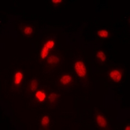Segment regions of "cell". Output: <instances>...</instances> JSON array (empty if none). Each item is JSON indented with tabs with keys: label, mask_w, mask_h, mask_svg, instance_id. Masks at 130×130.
Wrapping results in <instances>:
<instances>
[{
	"label": "cell",
	"mask_w": 130,
	"mask_h": 130,
	"mask_svg": "<svg viewBox=\"0 0 130 130\" xmlns=\"http://www.w3.org/2000/svg\"><path fill=\"white\" fill-rule=\"evenodd\" d=\"M73 70L76 77L84 87L89 85V71L87 64L81 57H77L73 62Z\"/></svg>",
	"instance_id": "obj_1"
},
{
	"label": "cell",
	"mask_w": 130,
	"mask_h": 130,
	"mask_svg": "<svg viewBox=\"0 0 130 130\" xmlns=\"http://www.w3.org/2000/svg\"><path fill=\"white\" fill-rule=\"evenodd\" d=\"M55 44H56L55 40L52 37H50L44 40L40 47V52H39V61L40 63H44L46 58L52 52H53Z\"/></svg>",
	"instance_id": "obj_4"
},
{
	"label": "cell",
	"mask_w": 130,
	"mask_h": 130,
	"mask_svg": "<svg viewBox=\"0 0 130 130\" xmlns=\"http://www.w3.org/2000/svg\"><path fill=\"white\" fill-rule=\"evenodd\" d=\"M52 124L51 117L48 114H44L39 120V129L41 130H47L50 128Z\"/></svg>",
	"instance_id": "obj_11"
},
{
	"label": "cell",
	"mask_w": 130,
	"mask_h": 130,
	"mask_svg": "<svg viewBox=\"0 0 130 130\" xmlns=\"http://www.w3.org/2000/svg\"><path fill=\"white\" fill-rule=\"evenodd\" d=\"M39 80L37 78H32L28 82H27L24 87L25 96L31 98L39 89Z\"/></svg>",
	"instance_id": "obj_8"
},
{
	"label": "cell",
	"mask_w": 130,
	"mask_h": 130,
	"mask_svg": "<svg viewBox=\"0 0 130 130\" xmlns=\"http://www.w3.org/2000/svg\"><path fill=\"white\" fill-rule=\"evenodd\" d=\"M20 31L23 36L25 37H31L35 35V29L32 25L29 24H22L19 26Z\"/></svg>",
	"instance_id": "obj_12"
},
{
	"label": "cell",
	"mask_w": 130,
	"mask_h": 130,
	"mask_svg": "<svg viewBox=\"0 0 130 130\" xmlns=\"http://www.w3.org/2000/svg\"><path fill=\"white\" fill-rule=\"evenodd\" d=\"M124 129L125 130H129L130 129V126L129 124H128L127 126H126V127L124 128Z\"/></svg>",
	"instance_id": "obj_16"
},
{
	"label": "cell",
	"mask_w": 130,
	"mask_h": 130,
	"mask_svg": "<svg viewBox=\"0 0 130 130\" xmlns=\"http://www.w3.org/2000/svg\"><path fill=\"white\" fill-rule=\"evenodd\" d=\"M47 91L44 89H39L36 91L34 95L31 98L29 102V105L32 107H36L41 104L46 102L47 100Z\"/></svg>",
	"instance_id": "obj_5"
},
{
	"label": "cell",
	"mask_w": 130,
	"mask_h": 130,
	"mask_svg": "<svg viewBox=\"0 0 130 130\" xmlns=\"http://www.w3.org/2000/svg\"><path fill=\"white\" fill-rule=\"evenodd\" d=\"M124 70L121 68H111L107 72L108 79L115 83H119L124 78Z\"/></svg>",
	"instance_id": "obj_7"
},
{
	"label": "cell",
	"mask_w": 130,
	"mask_h": 130,
	"mask_svg": "<svg viewBox=\"0 0 130 130\" xmlns=\"http://www.w3.org/2000/svg\"><path fill=\"white\" fill-rule=\"evenodd\" d=\"M76 85L75 76L71 73H62L59 76L55 82V85L59 90H68Z\"/></svg>",
	"instance_id": "obj_3"
},
{
	"label": "cell",
	"mask_w": 130,
	"mask_h": 130,
	"mask_svg": "<svg viewBox=\"0 0 130 130\" xmlns=\"http://www.w3.org/2000/svg\"><path fill=\"white\" fill-rule=\"evenodd\" d=\"M97 35L100 39H107L110 37L111 34H110V32L107 29H99L97 31Z\"/></svg>",
	"instance_id": "obj_14"
},
{
	"label": "cell",
	"mask_w": 130,
	"mask_h": 130,
	"mask_svg": "<svg viewBox=\"0 0 130 130\" xmlns=\"http://www.w3.org/2000/svg\"><path fill=\"white\" fill-rule=\"evenodd\" d=\"M24 73L22 70H17L14 74L11 83V90L15 92L20 91L23 87L24 81Z\"/></svg>",
	"instance_id": "obj_6"
},
{
	"label": "cell",
	"mask_w": 130,
	"mask_h": 130,
	"mask_svg": "<svg viewBox=\"0 0 130 130\" xmlns=\"http://www.w3.org/2000/svg\"><path fill=\"white\" fill-rule=\"evenodd\" d=\"M52 4L53 5V6L56 7V6H59L61 4H62V3L63 2L62 0H52Z\"/></svg>",
	"instance_id": "obj_15"
},
{
	"label": "cell",
	"mask_w": 130,
	"mask_h": 130,
	"mask_svg": "<svg viewBox=\"0 0 130 130\" xmlns=\"http://www.w3.org/2000/svg\"><path fill=\"white\" fill-rule=\"evenodd\" d=\"M61 100V95L56 91H51L47 95L46 105L49 109H54L57 107Z\"/></svg>",
	"instance_id": "obj_9"
},
{
	"label": "cell",
	"mask_w": 130,
	"mask_h": 130,
	"mask_svg": "<svg viewBox=\"0 0 130 130\" xmlns=\"http://www.w3.org/2000/svg\"><path fill=\"white\" fill-rule=\"evenodd\" d=\"M63 61L64 57L61 53L53 51L44 62V72L46 74H52L61 67Z\"/></svg>",
	"instance_id": "obj_2"
},
{
	"label": "cell",
	"mask_w": 130,
	"mask_h": 130,
	"mask_svg": "<svg viewBox=\"0 0 130 130\" xmlns=\"http://www.w3.org/2000/svg\"><path fill=\"white\" fill-rule=\"evenodd\" d=\"M95 60L100 64H103L107 61L106 53L102 50H99L95 54Z\"/></svg>",
	"instance_id": "obj_13"
},
{
	"label": "cell",
	"mask_w": 130,
	"mask_h": 130,
	"mask_svg": "<svg viewBox=\"0 0 130 130\" xmlns=\"http://www.w3.org/2000/svg\"><path fill=\"white\" fill-rule=\"evenodd\" d=\"M94 121L98 128L100 129H109V124L106 117L100 112H96L94 115Z\"/></svg>",
	"instance_id": "obj_10"
}]
</instances>
